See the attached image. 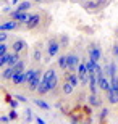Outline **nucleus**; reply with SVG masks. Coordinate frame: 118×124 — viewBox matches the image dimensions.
Listing matches in <instances>:
<instances>
[{
	"label": "nucleus",
	"instance_id": "nucleus-35",
	"mask_svg": "<svg viewBox=\"0 0 118 124\" xmlns=\"http://www.w3.org/2000/svg\"><path fill=\"white\" fill-rule=\"evenodd\" d=\"M0 121H2V123H8V121H10V116H2V118H0Z\"/></svg>",
	"mask_w": 118,
	"mask_h": 124
},
{
	"label": "nucleus",
	"instance_id": "nucleus-7",
	"mask_svg": "<svg viewBox=\"0 0 118 124\" xmlns=\"http://www.w3.org/2000/svg\"><path fill=\"white\" fill-rule=\"evenodd\" d=\"M87 53H89V58L99 63V60L102 58V48H100L99 44H91L89 48H87Z\"/></svg>",
	"mask_w": 118,
	"mask_h": 124
},
{
	"label": "nucleus",
	"instance_id": "nucleus-38",
	"mask_svg": "<svg viewBox=\"0 0 118 124\" xmlns=\"http://www.w3.org/2000/svg\"><path fill=\"white\" fill-rule=\"evenodd\" d=\"M34 3H42V2H45V0H32Z\"/></svg>",
	"mask_w": 118,
	"mask_h": 124
},
{
	"label": "nucleus",
	"instance_id": "nucleus-27",
	"mask_svg": "<svg viewBox=\"0 0 118 124\" xmlns=\"http://www.w3.org/2000/svg\"><path fill=\"white\" fill-rule=\"evenodd\" d=\"M109 108H102V110H100V115H99V119L100 121H104L105 118H107V116H109Z\"/></svg>",
	"mask_w": 118,
	"mask_h": 124
},
{
	"label": "nucleus",
	"instance_id": "nucleus-18",
	"mask_svg": "<svg viewBox=\"0 0 118 124\" xmlns=\"http://www.w3.org/2000/svg\"><path fill=\"white\" fill-rule=\"evenodd\" d=\"M41 44H36L34 45V52H32V60L36 61V63H39L41 61V58H42V50H41Z\"/></svg>",
	"mask_w": 118,
	"mask_h": 124
},
{
	"label": "nucleus",
	"instance_id": "nucleus-41",
	"mask_svg": "<svg viewBox=\"0 0 118 124\" xmlns=\"http://www.w3.org/2000/svg\"><path fill=\"white\" fill-rule=\"evenodd\" d=\"M117 32H118V31H117Z\"/></svg>",
	"mask_w": 118,
	"mask_h": 124
},
{
	"label": "nucleus",
	"instance_id": "nucleus-11",
	"mask_svg": "<svg viewBox=\"0 0 118 124\" xmlns=\"http://www.w3.org/2000/svg\"><path fill=\"white\" fill-rule=\"evenodd\" d=\"M97 81H99V89H100V90L107 92V90L112 89V82H110V79H107L104 74H102V76H97Z\"/></svg>",
	"mask_w": 118,
	"mask_h": 124
},
{
	"label": "nucleus",
	"instance_id": "nucleus-22",
	"mask_svg": "<svg viewBox=\"0 0 118 124\" xmlns=\"http://www.w3.org/2000/svg\"><path fill=\"white\" fill-rule=\"evenodd\" d=\"M58 40H60V44H62V48H63V47H68V44H70L68 34H60V36H58Z\"/></svg>",
	"mask_w": 118,
	"mask_h": 124
},
{
	"label": "nucleus",
	"instance_id": "nucleus-37",
	"mask_svg": "<svg viewBox=\"0 0 118 124\" xmlns=\"http://www.w3.org/2000/svg\"><path fill=\"white\" fill-rule=\"evenodd\" d=\"M19 3V0H11V5H18Z\"/></svg>",
	"mask_w": 118,
	"mask_h": 124
},
{
	"label": "nucleus",
	"instance_id": "nucleus-25",
	"mask_svg": "<svg viewBox=\"0 0 118 124\" xmlns=\"http://www.w3.org/2000/svg\"><path fill=\"white\" fill-rule=\"evenodd\" d=\"M32 110H29V108H26V111H24V121L26 123H32Z\"/></svg>",
	"mask_w": 118,
	"mask_h": 124
},
{
	"label": "nucleus",
	"instance_id": "nucleus-16",
	"mask_svg": "<svg viewBox=\"0 0 118 124\" xmlns=\"http://www.w3.org/2000/svg\"><path fill=\"white\" fill-rule=\"evenodd\" d=\"M107 100H109V103H112V105H117L118 103V90L117 89H110V90H107Z\"/></svg>",
	"mask_w": 118,
	"mask_h": 124
},
{
	"label": "nucleus",
	"instance_id": "nucleus-1",
	"mask_svg": "<svg viewBox=\"0 0 118 124\" xmlns=\"http://www.w3.org/2000/svg\"><path fill=\"white\" fill-rule=\"evenodd\" d=\"M42 82L45 84L47 87H49L50 92H54L55 89L58 87V74L55 71L54 68H49L47 71H44V78H42Z\"/></svg>",
	"mask_w": 118,
	"mask_h": 124
},
{
	"label": "nucleus",
	"instance_id": "nucleus-24",
	"mask_svg": "<svg viewBox=\"0 0 118 124\" xmlns=\"http://www.w3.org/2000/svg\"><path fill=\"white\" fill-rule=\"evenodd\" d=\"M34 74H36V68H29L26 71V85L32 81V78H34Z\"/></svg>",
	"mask_w": 118,
	"mask_h": 124
},
{
	"label": "nucleus",
	"instance_id": "nucleus-13",
	"mask_svg": "<svg viewBox=\"0 0 118 124\" xmlns=\"http://www.w3.org/2000/svg\"><path fill=\"white\" fill-rule=\"evenodd\" d=\"M15 68L13 66H5V68H2V79L3 81H11L15 76Z\"/></svg>",
	"mask_w": 118,
	"mask_h": 124
},
{
	"label": "nucleus",
	"instance_id": "nucleus-39",
	"mask_svg": "<svg viewBox=\"0 0 118 124\" xmlns=\"http://www.w3.org/2000/svg\"><path fill=\"white\" fill-rule=\"evenodd\" d=\"M49 2H55V0H49Z\"/></svg>",
	"mask_w": 118,
	"mask_h": 124
},
{
	"label": "nucleus",
	"instance_id": "nucleus-10",
	"mask_svg": "<svg viewBox=\"0 0 118 124\" xmlns=\"http://www.w3.org/2000/svg\"><path fill=\"white\" fill-rule=\"evenodd\" d=\"M19 24H21V23L15 21L13 18H10L8 21H3V23L0 24V31H18Z\"/></svg>",
	"mask_w": 118,
	"mask_h": 124
},
{
	"label": "nucleus",
	"instance_id": "nucleus-2",
	"mask_svg": "<svg viewBox=\"0 0 118 124\" xmlns=\"http://www.w3.org/2000/svg\"><path fill=\"white\" fill-rule=\"evenodd\" d=\"M109 3H110V0H84L82 2V8L86 11L95 13V11H100L102 8H105Z\"/></svg>",
	"mask_w": 118,
	"mask_h": 124
},
{
	"label": "nucleus",
	"instance_id": "nucleus-26",
	"mask_svg": "<svg viewBox=\"0 0 118 124\" xmlns=\"http://www.w3.org/2000/svg\"><path fill=\"white\" fill-rule=\"evenodd\" d=\"M7 63H8V53H2V55H0V66L5 68Z\"/></svg>",
	"mask_w": 118,
	"mask_h": 124
},
{
	"label": "nucleus",
	"instance_id": "nucleus-23",
	"mask_svg": "<svg viewBox=\"0 0 118 124\" xmlns=\"http://www.w3.org/2000/svg\"><path fill=\"white\" fill-rule=\"evenodd\" d=\"M13 68H15V71H16V73H21V71H24V69H26V63H24V60L21 58V60L15 64Z\"/></svg>",
	"mask_w": 118,
	"mask_h": 124
},
{
	"label": "nucleus",
	"instance_id": "nucleus-20",
	"mask_svg": "<svg viewBox=\"0 0 118 124\" xmlns=\"http://www.w3.org/2000/svg\"><path fill=\"white\" fill-rule=\"evenodd\" d=\"M32 101H34V105L39 106L41 110H44V111H49V110H50V105L47 103L45 100H44V98H34Z\"/></svg>",
	"mask_w": 118,
	"mask_h": 124
},
{
	"label": "nucleus",
	"instance_id": "nucleus-3",
	"mask_svg": "<svg viewBox=\"0 0 118 124\" xmlns=\"http://www.w3.org/2000/svg\"><path fill=\"white\" fill-rule=\"evenodd\" d=\"M60 48H62V44H60L58 37H50L49 40H47V60H50V58H55V56L58 55Z\"/></svg>",
	"mask_w": 118,
	"mask_h": 124
},
{
	"label": "nucleus",
	"instance_id": "nucleus-6",
	"mask_svg": "<svg viewBox=\"0 0 118 124\" xmlns=\"http://www.w3.org/2000/svg\"><path fill=\"white\" fill-rule=\"evenodd\" d=\"M10 18H13L15 21H18L21 24H26L27 19L31 18V13H27V11H18V10H13V11H10Z\"/></svg>",
	"mask_w": 118,
	"mask_h": 124
},
{
	"label": "nucleus",
	"instance_id": "nucleus-34",
	"mask_svg": "<svg viewBox=\"0 0 118 124\" xmlns=\"http://www.w3.org/2000/svg\"><path fill=\"white\" fill-rule=\"evenodd\" d=\"M112 52H113V56L117 58V56H118V44H113V47H112Z\"/></svg>",
	"mask_w": 118,
	"mask_h": 124
},
{
	"label": "nucleus",
	"instance_id": "nucleus-17",
	"mask_svg": "<svg viewBox=\"0 0 118 124\" xmlns=\"http://www.w3.org/2000/svg\"><path fill=\"white\" fill-rule=\"evenodd\" d=\"M57 64H58V68L62 69V71H68V53H66V55H60L58 60H57Z\"/></svg>",
	"mask_w": 118,
	"mask_h": 124
},
{
	"label": "nucleus",
	"instance_id": "nucleus-9",
	"mask_svg": "<svg viewBox=\"0 0 118 124\" xmlns=\"http://www.w3.org/2000/svg\"><path fill=\"white\" fill-rule=\"evenodd\" d=\"M79 63H81V60H79L78 53H74V52L68 53V71H78Z\"/></svg>",
	"mask_w": 118,
	"mask_h": 124
},
{
	"label": "nucleus",
	"instance_id": "nucleus-33",
	"mask_svg": "<svg viewBox=\"0 0 118 124\" xmlns=\"http://www.w3.org/2000/svg\"><path fill=\"white\" fill-rule=\"evenodd\" d=\"M10 119H16V118H18V113H16V111H15V108H13V110H11V111H10Z\"/></svg>",
	"mask_w": 118,
	"mask_h": 124
},
{
	"label": "nucleus",
	"instance_id": "nucleus-14",
	"mask_svg": "<svg viewBox=\"0 0 118 124\" xmlns=\"http://www.w3.org/2000/svg\"><path fill=\"white\" fill-rule=\"evenodd\" d=\"M13 85H23L26 84V71H21V73H15L13 79H11Z\"/></svg>",
	"mask_w": 118,
	"mask_h": 124
},
{
	"label": "nucleus",
	"instance_id": "nucleus-15",
	"mask_svg": "<svg viewBox=\"0 0 118 124\" xmlns=\"http://www.w3.org/2000/svg\"><path fill=\"white\" fill-rule=\"evenodd\" d=\"M104 71L109 74V78H113V76H117V73H118V63H117V60H115V61H110V63L105 66Z\"/></svg>",
	"mask_w": 118,
	"mask_h": 124
},
{
	"label": "nucleus",
	"instance_id": "nucleus-21",
	"mask_svg": "<svg viewBox=\"0 0 118 124\" xmlns=\"http://www.w3.org/2000/svg\"><path fill=\"white\" fill-rule=\"evenodd\" d=\"M31 3H32V0H24V2H19V3L16 5V8H15V10H18V11H27V10L31 8Z\"/></svg>",
	"mask_w": 118,
	"mask_h": 124
},
{
	"label": "nucleus",
	"instance_id": "nucleus-30",
	"mask_svg": "<svg viewBox=\"0 0 118 124\" xmlns=\"http://www.w3.org/2000/svg\"><path fill=\"white\" fill-rule=\"evenodd\" d=\"M110 82H112V87L118 90V74H117V76H113V78H110Z\"/></svg>",
	"mask_w": 118,
	"mask_h": 124
},
{
	"label": "nucleus",
	"instance_id": "nucleus-36",
	"mask_svg": "<svg viewBox=\"0 0 118 124\" xmlns=\"http://www.w3.org/2000/svg\"><path fill=\"white\" fill-rule=\"evenodd\" d=\"M36 123H37V124H45V121L42 119V118H39V116H37V118H36Z\"/></svg>",
	"mask_w": 118,
	"mask_h": 124
},
{
	"label": "nucleus",
	"instance_id": "nucleus-12",
	"mask_svg": "<svg viewBox=\"0 0 118 124\" xmlns=\"http://www.w3.org/2000/svg\"><path fill=\"white\" fill-rule=\"evenodd\" d=\"M87 103L91 105V108H99V106H102V100L99 98V95L97 93H89L87 95Z\"/></svg>",
	"mask_w": 118,
	"mask_h": 124
},
{
	"label": "nucleus",
	"instance_id": "nucleus-19",
	"mask_svg": "<svg viewBox=\"0 0 118 124\" xmlns=\"http://www.w3.org/2000/svg\"><path fill=\"white\" fill-rule=\"evenodd\" d=\"M74 89H76V87H74V85H73L70 81H65V82L62 84V93H65V95H70V93H71Z\"/></svg>",
	"mask_w": 118,
	"mask_h": 124
},
{
	"label": "nucleus",
	"instance_id": "nucleus-29",
	"mask_svg": "<svg viewBox=\"0 0 118 124\" xmlns=\"http://www.w3.org/2000/svg\"><path fill=\"white\" fill-rule=\"evenodd\" d=\"M13 97H15V98H18L21 103H27V97H26V95H21V93H15Z\"/></svg>",
	"mask_w": 118,
	"mask_h": 124
},
{
	"label": "nucleus",
	"instance_id": "nucleus-4",
	"mask_svg": "<svg viewBox=\"0 0 118 124\" xmlns=\"http://www.w3.org/2000/svg\"><path fill=\"white\" fill-rule=\"evenodd\" d=\"M42 78H44V71L41 68H36V74H34V78L29 84H27V89L31 90V92H36L37 87H39V84L42 82Z\"/></svg>",
	"mask_w": 118,
	"mask_h": 124
},
{
	"label": "nucleus",
	"instance_id": "nucleus-31",
	"mask_svg": "<svg viewBox=\"0 0 118 124\" xmlns=\"http://www.w3.org/2000/svg\"><path fill=\"white\" fill-rule=\"evenodd\" d=\"M8 39V31H0V42H7Z\"/></svg>",
	"mask_w": 118,
	"mask_h": 124
},
{
	"label": "nucleus",
	"instance_id": "nucleus-5",
	"mask_svg": "<svg viewBox=\"0 0 118 124\" xmlns=\"http://www.w3.org/2000/svg\"><path fill=\"white\" fill-rule=\"evenodd\" d=\"M41 23H42V15L41 13H31V18L27 19V23H26V29L27 31H34V29H37L41 26Z\"/></svg>",
	"mask_w": 118,
	"mask_h": 124
},
{
	"label": "nucleus",
	"instance_id": "nucleus-8",
	"mask_svg": "<svg viewBox=\"0 0 118 124\" xmlns=\"http://www.w3.org/2000/svg\"><path fill=\"white\" fill-rule=\"evenodd\" d=\"M11 50L16 52V53H19V55L26 53V52H27L26 40H23V39H16V40H13V42H11Z\"/></svg>",
	"mask_w": 118,
	"mask_h": 124
},
{
	"label": "nucleus",
	"instance_id": "nucleus-28",
	"mask_svg": "<svg viewBox=\"0 0 118 124\" xmlns=\"http://www.w3.org/2000/svg\"><path fill=\"white\" fill-rule=\"evenodd\" d=\"M2 53H8V44L7 42H0V55Z\"/></svg>",
	"mask_w": 118,
	"mask_h": 124
},
{
	"label": "nucleus",
	"instance_id": "nucleus-32",
	"mask_svg": "<svg viewBox=\"0 0 118 124\" xmlns=\"http://www.w3.org/2000/svg\"><path fill=\"white\" fill-rule=\"evenodd\" d=\"M8 103H10V106H11V108H15V110H16V108H18V105H19V100H18V98L15 100V97H13V100H8Z\"/></svg>",
	"mask_w": 118,
	"mask_h": 124
},
{
	"label": "nucleus",
	"instance_id": "nucleus-40",
	"mask_svg": "<svg viewBox=\"0 0 118 124\" xmlns=\"http://www.w3.org/2000/svg\"><path fill=\"white\" fill-rule=\"evenodd\" d=\"M117 63H118V56H117Z\"/></svg>",
	"mask_w": 118,
	"mask_h": 124
}]
</instances>
